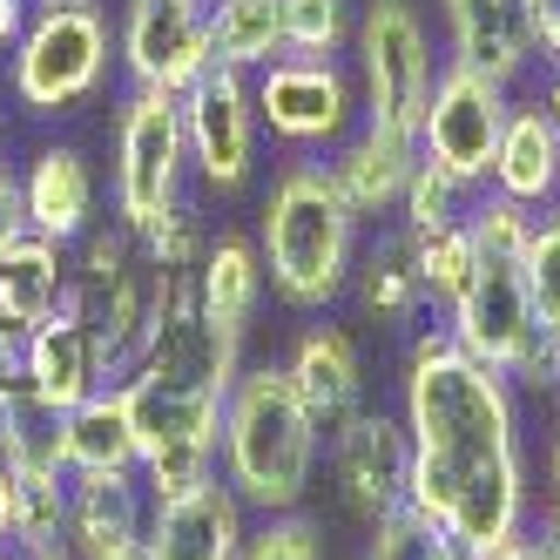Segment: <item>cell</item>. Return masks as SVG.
<instances>
[{
  "instance_id": "8fae6325",
  "label": "cell",
  "mask_w": 560,
  "mask_h": 560,
  "mask_svg": "<svg viewBox=\"0 0 560 560\" xmlns=\"http://www.w3.org/2000/svg\"><path fill=\"white\" fill-rule=\"evenodd\" d=\"M513 95L520 89L493 82V74H479L466 61H446V68H439V82H432L425 115H419V155H425L432 170H446L459 189H487Z\"/></svg>"
},
{
  "instance_id": "4dcf8cb0",
  "label": "cell",
  "mask_w": 560,
  "mask_h": 560,
  "mask_svg": "<svg viewBox=\"0 0 560 560\" xmlns=\"http://www.w3.org/2000/svg\"><path fill=\"white\" fill-rule=\"evenodd\" d=\"M412 244H419V284H425V304H432V317H439V311H446V304L466 291V277H472L479 250H472L466 223L432 230V236H412Z\"/></svg>"
},
{
  "instance_id": "5bb4252c",
  "label": "cell",
  "mask_w": 560,
  "mask_h": 560,
  "mask_svg": "<svg viewBox=\"0 0 560 560\" xmlns=\"http://www.w3.org/2000/svg\"><path fill=\"white\" fill-rule=\"evenodd\" d=\"M14 176H21V217H27L34 236H48V244L68 250L102 223V176H95L82 142H68V136L34 142Z\"/></svg>"
},
{
  "instance_id": "8992f818",
  "label": "cell",
  "mask_w": 560,
  "mask_h": 560,
  "mask_svg": "<svg viewBox=\"0 0 560 560\" xmlns=\"http://www.w3.org/2000/svg\"><path fill=\"white\" fill-rule=\"evenodd\" d=\"M115 68V21L108 8H68V14H27L21 42L8 48V95L34 122L89 108L108 89Z\"/></svg>"
},
{
  "instance_id": "9a60e30c",
  "label": "cell",
  "mask_w": 560,
  "mask_h": 560,
  "mask_svg": "<svg viewBox=\"0 0 560 560\" xmlns=\"http://www.w3.org/2000/svg\"><path fill=\"white\" fill-rule=\"evenodd\" d=\"M149 487L142 472H68V527L61 547L74 560H122L149 540Z\"/></svg>"
},
{
  "instance_id": "74e56055",
  "label": "cell",
  "mask_w": 560,
  "mask_h": 560,
  "mask_svg": "<svg viewBox=\"0 0 560 560\" xmlns=\"http://www.w3.org/2000/svg\"><path fill=\"white\" fill-rule=\"evenodd\" d=\"M527 14H534L540 61H560V0H527Z\"/></svg>"
},
{
  "instance_id": "cb8c5ba5",
  "label": "cell",
  "mask_w": 560,
  "mask_h": 560,
  "mask_svg": "<svg viewBox=\"0 0 560 560\" xmlns=\"http://www.w3.org/2000/svg\"><path fill=\"white\" fill-rule=\"evenodd\" d=\"M74 298V270H68V250L48 244V236L21 230L14 244H0V325L14 331H34Z\"/></svg>"
},
{
  "instance_id": "ba28073f",
  "label": "cell",
  "mask_w": 560,
  "mask_h": 560,
  "mask_svg": "<svg viewBox=\"0 0 560 560\" xmlns=\"http://www.w3.org/2000/svg\"><path fill=\"white\" fill-rule=\"evenodd\" d=\"M439 331H446L466 358L506 372L513 385H547L553 358H560V338H547L540 317H534L520 257H479L466 291L439 311Z\"/></svg>"
},
{
  "instance_id": "836d02e7",
  "label": "cell",
  "mask_w": 560,
  "mask_h": 560,
  "mask_svg": "<svg viewBox=\"0 0 560 560\" xmlns=\"http://www.w3.org/2000/svg\"><path fill=\"white\" fill-rule=\"evenodd\" d=\"M527 230H534V210L506 203V196H493V189H472L466 236H472L479 257H520V250H527Z\"/></svg>"
},
{
  "instance_id": "c3c4849f",
  "label": "cell",
  "mask_w": 560,
  "mask_h": 560,
  "mask_svg": "<svg viewBox=\"0 0 560 560\" xmlns=\"http://www.w3.org/2000/svg\"><path fill=\"white\" fill-rule=\"evenodd\" d=\"M0 560H21V547H14V540H0Z\"/></svg>"
},
{
  "instance_id": "2e32d148",
  "label": "cell",
  "mask_w": 560,
  "mask_h": 560,
  "mask_svg": "<svg viewBox=\"0 0 560 560\" xmlns=\"http://www.w3.org/2000/svg\"><path fill=\"white\" fill-rule=\"evenodd\" d=\"M244 540H250V506L223 487V472H210L203 487L155 500L142 547L149 560H236Z\"/></svg>"
},
{
  "instance_id": "30bf717a",
  "label": "cell",
  "mask_w": 560,
  "mask_h": 560,
  "mask_svg": "<svg viewBox=\"0 0 560 560\" xmlns=\"http://www.w3.org/2000/svg\"><path fill=\"white\" fill-rule=\"evenodd\" d=\"M183 136H189V176L210 196L236 203L264 176V122L250 102V74L210 68L196 89H183Z\"/></svg>"
},
{
  "instance_id": "d4e9b609",
  "label": "cell",
  "mask_w": 560,
  "mask_h": 560,
  "mask_svg": "<svg viewBox=\"0 0 560 560\" xmlns=\"http://www.w3.org/2000/svg\"><path fill=\"white\" fill-rule=\"evenodd\" d=\"M68 472H142V439L122 385L89 392L82 406H68Z\"/></svg>"
},
{
  "instance_id": "7c38bea8",
  "label": "cell",
  "mask_w": 560,
  "mask_h": 560,
  "mask_svg": "<svg viewBox=\"0 0 560 560\" xmlns=\"http://www.w3.org/2000/svg\"><path fill=\"white\" fill-rule=\"evenodd\" d=\"M325 472L345 500V513L358 527L385 520L392 506H406L412 493V439H406V419L398 406H358L345 425L325 432Z\"/></svg>"
},
{
  "instance_id": "d6a6232c",
  "label": "cell",
  "mask_w": 560,
  "mask_h": 560,
  "mask_svg": "<svg viewBox=\"0 0 560 560\" xmlns=\"http://www.w3.org/2000/svg\"><path fill=\"white\" fill-rule=\"evenodd\" d=\"M351 27H358L351 0H284L291 55H351Z\"/></svg>"
},
{
  "instance_id": "ffe728a7",
  "label": "cell",
  "mask_w": 560,
  "mask_h": 560,
  "mask_svg": "<svg viewBox=\"0 0 560 560\" xmlns=\"http://www.w3.org/2000/svg\"><path fill=\"white\" fill-rule=\"evenodd\" d=\"M487 189L506 196V203H520V210L560 203V129H553V115L540 108V95H513Z\"/></svg>"
},
{
  "instance_id": "4316f807",
  "label": "cell",
  "mask_w": 560,
  "mask_h": 560,
  "mask_svg": "<svg viewBox=\"0 0 560 560\" xmlns=\"http://www.w3.org/2000/svg\"><path fill=\"white\" fill-rule=\"evenodd\" d=\"M277 55H291L284 0H210V68L257 74Z\"/></svg>"
},
{
  "instance_id": "ee69618b",
  "label": "cell",
  "mask_w": 560,
  "mask_h": 560,
  "mask_svg": "<svg viewBox=\"0 0 560 560\" xmlns=\"http://www.w3.org/2000/svg\"><path fill=\"white\" fill-rule=\"evenodd\" d=\"M547 500H560V432L547 439Z\"/></svg>"
},
{
  "instance_id": "ab89813d",
  "label": "cell",
  "mask_w": 560,
  "mask_h": 560,
  "mask_svg": "<svg viewBox=\"0 0 560 560\" xmlns=\"http://www.w3.org/2000/svg\"><path fill=\"white\" fill-rule=\"evenodd\" d=\"M27 14H34L27 0H0V61H8V48L21 42V27H27Z\"/></svg>"
},
{
  "instance_id": "9c48e42d",
  "label": "cell",
  "mask_w": 560,
  "mask_h": 560,
  "mask_svg": "<svg viewBox=\"0 0 560 560\" xmlns=\"http://www.w3.org/2000/svg\"><path fill=\"white\" fill-rule=\"evenodd\" d=\"M257 122L291 155H331L365 115H358V74L345 55H277L250 74Z\"/></svg>"
},
{
  "instance_id": "bcb514c9",
  "label": "cell",
  "mask_w": 560,
  "mask_h": 560,
  "mask_svg": "<svg viewBox=\"0 0 560 560\" xmlns=\"http://www.w3.org/2000/svg\"><path fill=\"white\" fill-rule=\"evenodd\" d=\"M21 560H74V553L55 540V547H21Z\"/></svg>"
},
{
  "instance_id": "4fadbf2b",
  "label": "cell",
  "mask_w": 560,
  "mask_h": 560,
  "mask_svg": "<svg viewBox=\"0 0 560 560\" xmlns=\"http://www.w3.org/2000/svg\"><path fill=\"white\" fill-rule=\"evenodd\" d=\"M115 68L129 89H196L210 74V0H122Z\"/></svg>"
},
{
  "instance_id": "5b68a950",
  "label": "cell",
  "mask_w": 560,
  "mask_h": 560,
  "mask_svg": "<svg viewBox=\"0 0 560 560\" xmlns=\"http://www.w3.org/2000/svg\"><path fill=\"white\" fill-rule=\"evenodd\" d=\"M68 270H74V311L89 317L102 351V378L122 385L155 325V264L129 223L102 217L82 244H68Z\"/></svg>"
},
{
  "instance_id": "484cf974",
  "label": "cell",
  "mask_w": 560,
  "mask_h": 560,
  "mask_svg": "<svg viewBox=\"0 0 560 560\" xmlns=\"http://www.w3.org/2000/svg\"><path fill=\"white\" fill-rule=\"evenodd\" d=\"M68 412H55L42 392L0 385V459L14 479H48L68 472Z\"/></svg>"
},
{
  "instance_id": "f6af8a7d",
  "label": "cell",
  "mask_w": 560,
  "mask_h": 560,
  "mask_svg": "<svg viewBox=\"0 0 560 560\" xmlns=\"http://www.w3.org/2000/svg\"><path fill=\"white\" fill-rule=\"evenodd\" d=\"M34 14H68V8H108V0H27Z\"/></svg>"
},
{
  "instance_id": "ac0fdd59",
  "label": "cell",
  "mask_w": 560,
  "mask_h": 560,
  "mask_svg": "<svg viewBox=\"0 0 560 560\" xmlns=\"http://www.w3.org/2000/svg\"><path fill=\"white\" fill-rule=\"evenodd\" d=\"M331 176V189L345 196V210L358 223H392L398 217V196H406L412 183V163H419V142L412 136H392V129H372V122H358L331 155H317Z\"/></svg>"
},
{
  "instance_id": "7a4b0ae2",
  "label": "cell",
  "mask_w": 560,
  "mask_h": 560,
  "mask_svg": "<svg viewBox=\"0 0 560 560\" xmlns=\"http://www.w3.org/2000/svg\"><path fill=\"white\" fill-rule=\"evenodd\" d=\"M250 236H257V257H264V284L284 311L325 317V311L345 304L365 223L345 210V196L331 189L317 155H291V163L270 176Z\"/></svg>"
},
{
  "instance_id": "f1b7e54d",
  "label": "cell",
  "mask_w": 560,
  "mask_h": 560,
  "mask_svg": "<svg viewBox=\"0 0 560 560\" xmlns=\"http://www.w3.org/2000/svg\"><path fill=\"white\" fill-rule=\"evenodd\" d=\"M466 203H472V189H459L446 170H432L425 155L412 163V183H406V196H398V230H412V236H432V230H453V223H466Z\"/></svg>"
},
{
  "instance_id": "d590c367",
  "label": "cell",
  "mask_w": 560,
  "mask_h": 560,
  "mask_svg": "<svg viewBox=\"0 0 560 560\" xmlns=\"http://www.w3.org/2000/svg\"><path fill=\"white\" fill-rule=\"evenodd\" d=\"M61 527H68V472L21 479V527H14V547H55Z\"/></svg>"
},
{
  "instance_id": "83f0119b",
  "label": "cell",
  "mask_w": 560,
  "mask_h": 560,
  "mask_svg": "<svg viewBox=\"0 0 560 560\" xmlns=\"http://www.w3.org/2000/svg\"><path fill=\"white\" fill-rule=\"evenodd\" d=\"M365 560H479V553L406 500V506H392L385 520L365 527Z\"/></svg>"
},
{
  "instance_id": "8d00e7d4",
  "label": "cell",
  "mask_w": 560,
  "mask_h": 560,
  "mask_svg": "<svg viewBox=\"0 0 560 560\" xmlns=\"http://www.w3.org/2000/svg\"><path fill=\"white\" fill-rule=\"evenodd\" d=\"M21 230H27V217H21V176H14V163H0V244H14Z\"/></svg>"
},
{
  "instance_id": "7bdbcfd3",
  "label": "cell",
  "mask_w": 560,
  "mask_h": 560,
  "mask_svg": "<svg viewBox=\"0 0 560 560\" xmlns=\"http://www.w3.org/2000/svg\"><path fill=\"white\" fill-rule=\"evenodd\" d=\"M432 8H439V34H446L453 21H466L472 8H487V0H432Z\"/></svg>"
},
{
  "instance_id": "f546056e",
  "label": "cell",
  "mask_w": 560,
  "mask_h": 560,
  "mask_svg": "<svg viewBox=\"0 0 560 560\" xmlns=\"http://www.w3.org/2000/svg\"><path fill=\"white\" fill-rule=\"evenodd\" d=\"M520 270H527V298H534L540 331L560 338V203L534 210V230H527V250H520Z\"/></svg>"
},
{
  "instance_id": "681fc988",
  "label": "cell",
  "mask_w": 560,
  "mask_h": 560,
  "mask_svg": "<svg viewBox=\"0 0 560 560\" xmlns=\"http://www.w3.org/2000/svg\"><path fill=\"white\" fill-rule=\"evenodd\" d=\"M122 560H149V547H136V553H122Z\"/></svg>"
},
{
  "instance_id": "3957f363",
  "label": "cell",
  "mask_w": 560,
  "mask_h": 560,
  "mask_svg": "<svg viewBox=\"0 0 560 560\" xmlns=\"http://www.w3.org/2000/svg\"><path fill=\"white\" fill-rule=\"evenodd\" d=\"M325 466V425L298 398L284 358L244 365L223 398V432H217V472L223 487L250 506V520L298 513Z\"/></svg>"
},
{
  "instance_id": "60d3db41",
  "label": "cell",
  "mask_w": 560,
  "mask_h": 560,
  "mask_svg": "<svg viewBox=\"0 0 560 560\" xmlns=\"http://www.w3.org/2000/svg\"><path fill=\"white\" fill-rule=\"evenodd\" d=\"M479 560H547V547L534 540V527L527 534H513L506 547H493V553H479Z\"/></svg>"
},
{
  "instance_id": "d6986e66",
  "label": "cell",
  "mask_w": 560,
  "mask_h": 560,
  "mask_svg": "<svg viewBox=\"0 0 560 560\" xmlns=\"http://www.w3.org/2000/svg\"><path fill=\"white\" fill-rule=\"evenodd\" d=\"M345 298L365 311L372 325H385V331H419V317L432 304H425V284H419V244H412V230L378 223L365 244H358L351 291Z\"/></svg>"
},
{
  "instance_id": "1f68e13d",
  "label": "cell",
  "mask_w": 560,
  "mask_h": 560,
  "mask_svg": "<svg viewBox=\"0 0 560 560\" xmlns=\"http://www.w3.org/2000/svg\"><path fill=\"white\" fill-rule=\"evenodd\" d=\"M210 244H217V230H210V217H203V203H196V196H183L163 223L142 230V250H149L155 270H196V264L210 257Z\"/></svg>"
},
{
  "instance_id": "277c9868",
  "label": "cell",
  "mask_w": 560,
  "mask_h": 560,
  "mask_svg": "<svg viewBox=\"0 0 560 560\" xmlns=\"http://www.w3.org/2000/svg\"><path fill=\"white\" fill-rule=\"evenodd\" d=\"M446 68V34L432 27L419 0H365L351 27V74H358V115L372 129L412 136L432 102V82Z\"/></svg>"
},
{
  "instance_id": "6da1fadb",
  "label": "cell",
  "mask_w": 560,
  "mask_h": 560,
  "mask_svg": "<svg viewBox=\"0 0 560 560\" xmlns=\"http://www.w3.org/2000/svg\"><path fill=\"white\" fill-rule=\"evenodd\" d=\"M398 419L412 439V506L432 513L472 553H493L534 527V466L520 385L466 358L439 325L406 338Z\"/></svg>"
},
{
  "instance_id": "b9f144b4",
  "label": "cell",
  "mask_w": 560,
  "mask_h": 560,
  "mask_svg": "<svg viewBox=\"0 0 560 560\" xmlns=\"http://www.w3.org/2000/svg\"><path fill=\"white\" fill-rule=\"evenodd\" d=\"M540 108L553 115V129H560V61H540Z\"/></svg>"
},
{
  "instance_id": "f35d334b",
  "label": "cell",
  "mask_w": 560,
  "mask_h": 560,
  "mask_svg": "<svg viewBox=\"0 0 560 560\" xmlns=\"http://www.w3.org/2000/svg\"><path fill=\"white\" fill-rule=\"evenodd\" d=\"M14 527H21V479L0 459V540H14Z\"/></svg>"
},
{
  "instance_id": "603a6c76",
  "label": "cell",
  "mask_w": 560,
  "mask_h": 560,
  "mask_svg": "<svg viewBox=\"0 0 560 560\" xmlns=\"http://www.w3.org/2000/svg\"><path fill=\"white\" fill-rule=\"evenodd\" d=\"M446 61H466L479 74H493V82L520 89L540 68V42H534L527 0H487V8H472L466 21H453L446 27Z\"/></svg>"
},
{
  "instance_id": "44dd1931",
  "label": "cell",
  "mask_w": 560,
  "mask_h": 560,
  "mask_svg": "<svg viewBox=\"0 0 560 560\" xmlns=\"http://www.w3.org/2000/svg\"><path fill=\"white\" fill-rule=\"evenodd\" d=\"M21 385L27 392H42L55 412L68 406H82L89 392H102V351H95V331H89V317L74 311V298L48 317V325H34L27 331V358H21Z\"/></svg>"
},
{
  "instance_id": "7dc6e473",
  "label": "cell",
  "mask_w": 560,
  "mask_h": 560,
  "mask_svg": "<svg viewBox=\"0 0 560 560\" xmlns=\"http://www.w3.org/2000/svg\"><path fill=\"white\" fill-rule=\"evenodd\" d=\"M0 163H8V115H0Z\"/></svg>"
},
{
  "instance_id": "e0dca14e",
  "label": "cell",
  "mask_w": 560,
  "mask_h": 560,
  "mask_svg": "<svg viewBox=\"0 0 560 560\" xmlns=\"http://www.w3.org/2000/svg\"><path fill=\"white\" fill-rule=\"evenodd\" d=\"M284 372H291V385H298V398L311 406V419L317 425H345L358 406H365V351H358V338L338 325V317L325 311V317H311V325L291 338V351H284Z\"/></svg>"
},
{
  "instance_id": "7402d4cb",
  "label": "cell",
  "mask_w": 560,
  "mask_h": 560,
  "mask_svg": "<svg viewBox=\"0 0 560 560\" xmlns=\"http://www.w3.org/2000/svg\"><path fill=\"white\" fill-rule=\"evenodd\" d=\"M189 284H196V311H203L223 338L250 345L257 317H264V298H270L257 236H244V230H217V244H210L203 264L189 270Z\"/></svg>"
},
{
  "instance_id": "e575fe53",
  "label": "cell",
  "mask_w": 560,
  "mask_h": 560,
  "mask_svg": "<svg viewBox=\"0 0 560 560\" xmlns=\"http://www.w3.org/2000/svg\"><path fill=\"white\" fill-rule=\"evenodd\" d=\"M236 560H325V527L298 506V513H270L250 520V540Z\"/></svg>"
},
{
  "instance_id": "52a82bcc",
  "label": "cell",
  "mask_w": 560,
  "mask_h": 560,
  "mask_svg": "<svg viewBox=\"0 0 560 560\" xmlns=\"http://www.w3.org/2000/svg\"><path fill=\"white\" fill-rule=\"evenodd\" d=\"M189 136H183V95L163 89H122L108 129V217L136 236L163 223L189 196Z\"/></svg>"
}]
</instances>
